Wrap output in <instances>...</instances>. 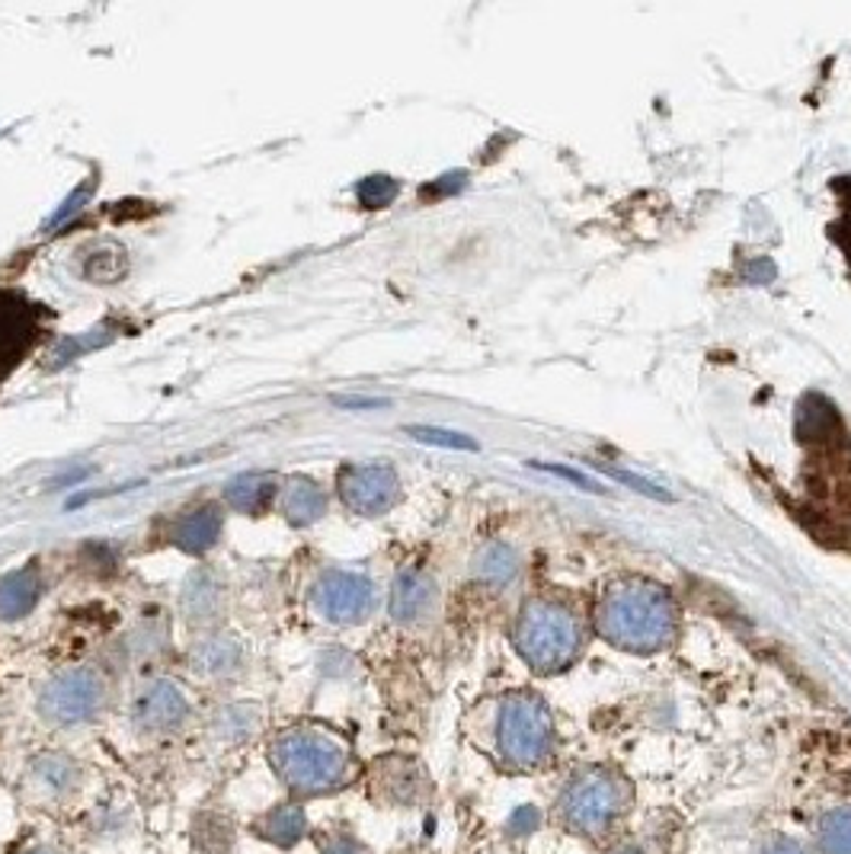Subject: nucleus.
<instances>
[{
    "label": "nucleus",
    "mask_w": 851,
    "mask_h": 854,
    "mask_svg": "<svg viewBox=\"0 0 851 854\" xmlns=\"http://www.w3.org/2000/svg\"><path fill=\"white\" fill-rule=\"evenodd\" d=\"M678 611L663 586L647 579L611 583L596 602V630L618 650L660 653L675 637Z\"/></svg>",
    "instance_id": "1"
},
{
    "label": "nucleus",
    "mask_w": 851,
    "mask_h": 854,
    "mask_svg": "<svg viewBox=\"0 0 851 854\" xmlns=\"http://www.w3.org/2000/svg\"><path fill=\"white\" fill-rule=\"evenodd\" d=\"M519 657L542 675L563 672L583 650V624L557 599L535 596L529 599L512 630Z\"/></svg>",
    "instance_id": "2"
},
{
    "label": "nucleus",
    "mask_w": 851,
    "mask_h": 854,
    "mask_svg": "<svg viewBox=\"0 0 851 854\" xmlns=\"http://www.w3.org/2000/svg\"><path fill=\"white\" fill-rule=\"evenodd\" d=\"M276 775L295 793L336 791L350 775L346 749L320 730L282 732L269 749Z\"/></svg>",
    "instance_id": "3"
},
{
    "label": "nucleus",
    "mask_w": 851,
    "mask_h": 854,
    "mask_svg": "<svg viewBox=\"0 0 851 854\" xmlns=\"http://www.w3.org/2000/svg\"><path fill=\"white\" fill-rule=\"evenodd\" d=\"M631 806V788L608 768H586L573 775L557 796L560 823L586 839H602Z\"/></svg>",
    "instance_id": "4"
},
{
    "label": "nucleus",
    "mask_w": 851,
    "mask_h": 854,
    "mask_svg": "<svg viewBox=\"0 0 851 854\" xmlns=\"http://www.w3.org/2000/svg\"><path fill=\"white\" fill-rule=\"evenodd\" d=\"M496 749L519 772L542 768L554 752V721L535 691H512L496 714Z\"/></svg>",
    "instance_id": "5"
},
{
    "label": "nucleus",
    "mask_w": 851,
    "mask_h": 854,
    "mask_svg": "<svg viewBox=\"0 0 851 854\" xmlns=\"http://www.w3.org/2000/svg\"><path fill=\"white\" fill-rule=\"evenodd\" d=\"M103 704V681L93 670L59 672L39 694V711L55 727H74L90 721Z\"/></svg>",
    "instance_id": "6"
},
{
    "label": "nucleus",
    "mask_w": 851,
    "mask_h": 854,
    "mask_svg": "<svg viewBox=\"0 0 851 854\" xmlns=\"http://www.w3.org/2000/svg\"><path fill=\"white\" fill-rule=\"evenodd\" d=\"M314 609L320 611L327 621L333 624H353L363 621L371 611L374 602V589L365 579L363 573H350V570H327L310 592Z\"/></svg>",
    "instance_id": "7"
},
{
    "label": "nucleus",
    "mask_w": 851,
    "mask_h": 854,
    "mask_svg": "<svg viewBox=\"0 0 851 854\" xmlns=\"http://www.w3.org/2000/svg\"><path fill=\"white\" fill-rule=\"evenodd\" d=\"M340 496L359 515H381L401 499V477L391 464H350L340 471Z\"/></svg>",
    "instance_id": "8"
},
{
    "label": "nucleus",
    "mask_w": 851,
    "mask_h": 854,
    "mask_svg": "<svg viewBox=\"0 0 851 854\" xmlns=\"http://www.w3.org/2000/svg\"><path fill=\"white\" fill-rule=\"evenodd\" d=\"M186 717H189V701L180 685L174 681H151L135 701V724L141 730L170 732L182 727Z\"/></svg>",
    "instance_id": "9"
},
{
    "label": "nucleus",
    "mask_w": 851,
    "mask_h": 854,
    "mask_svg": "<svg viewBox=\"0 0 851 854\" xmlns=\"http://www.w3.org/2000/svg\"><path fill=\"white\" fill-rule=\"evenodd\" d=\"M435 606V583L423 570H404L397 573L394 586H391V617L397 624H417Z\"/></svg>",
    "instance_id": "10"
},
{
    "label": "nucleus",
    "mask_w": 851,
    "mask_h": 854,
    "mask_svg": "<svg viewBox=\"0 0 851 854\" xmlns=\"http://www.w3.org/2000/svg\"><path fill=\"white\" fill-rule=\"evenodd\" d=\"M279 509H282L285 522L295 528L314 525L327 509V493L307 477H292L279 489Z\"/></svg>",
    "instance_id": "11"
},
{
    "label": "nucleus",
    "mask_w": 851,
    "mask_h": 854,
    "mask_svg": "<svg viewBox=\"0 0 851 854\" xmlns=\"http://www.w3.org/2000/svg\"><path fill=\"white\" fill-rule=\"evenodd\" d=\"M39 602V579L29 570L7 573L0 579V621H16L36 609Z\"/></svg>",
    "instance_id": "12"
},
{
    "label": "nucleus",
    "mask_w": 851,
    "mask_h": 854,
    "mask_svg": "<svg viewBox=\"0 0 851 854\" xmlns=\"http://www.w3.org/2000/svg\"><path fill=\"white\" fill-rule=\"evenodd\" d=\"M218 535H221V512H215L212 506L189 512L180 525H177V532H174L177 545H180L186 553H205V550L218 541Z\"/></svg>",
    "instance_id": "13"
},
{
    "label": "nucleus",
    "mask_w": 851,
    "mask_h": 854,
    "mask_svg": "<svg viewBox=\"0 0 851 854\" xmlns=\"http://www.w3.org/2000/svg\"><path fill=\"white\" fill-rule=\"evenodd\" d=\"M304 826H307V819H304L302 806L285 803V806L269 810V813L259 819V836H263L266 842L279 845V849H292L304 836Z\"/></svg>",
    "instance_id": "14"
},
{
    "label": "nucleus",
    "mask_w": 851,
    "mask_h": 854,
    "mask_svg": "<svg viewBox=\"0 0 851 854\" xmlns=\"http://www.w3.org/2000/svg\"><path fill=\"white\" fill-rule=\"evenodd\" d=\"M474 573L478 579H484L486 586H509L519 573V553L509 548L506 541H493L486 545L478 560H474Z\"/></svg>",
    "instance_id": "15"
},
{
    "label": "nucleus",
    "mask_w": 851,
    "mask_h": 854,
    "mask_svg": "<svg viewBox=\"0 0 851 854\" xmlns=\"http://www.w3.org/2000/svg\"><path fill=\"white\" fill-rule=\"evenodd\" d=\"M816 845L823 854H851V806H836L820 819Z\"/></svg>",
    "instance_id": "16"
},
{
    "label": "nucleus",
    "mask_w": 851,
    "mask_h": 854,
    "mask_svg": "<svg viewBox=\"0 0 851 854\" xmlns=\"http://www.w3.org/2000/svg\"><path fill=\"white\" fill-rule=\"evenodd\" d=\"M195 666L205 675H228L241 666V647L228 637H212L195 650Z\"/></svg>",
    "instance_id": "17"
},
{
    "label": "nucleus",
    "mask_w": 851,
    "mask_h": 854,
    "mask_svg": "<svg viewBox=\"0 0 851 854\" xmlns=\"http://www.w3.org/2000/svg\"><path fill=\"white\" fill-rule=\"evenodd\" d=\"M272 493H279V487H272V484L263 481V477H241V481H234L231 487L225 489V499H228L234 509L253 512V509H259V506L266 502V496H272Z\"/></svg>",
    "instance_id": "18"
},
{
    "label": "nucleus",
    "mask_w": 851,
    "mask_h": 854,
    "mask_svg": "<svg viewBox=\"0 0 851 854\" xmlns=\"http://www.w3.org/2000/svg\"><path fill=\"white\" fill-rule=\"evenodd\" d=\"M410 438L423 442V445H435V448H452V451H478V442L468 438L465 432H452V429L439 426H410L407 429Z\"/></svg>",
    "instance_id": "19"
},
{
    "label": "nucleus",
    "mask_w": 851,
    "mask_h": 854,
    "mask_svg": "<svg viewBox=\"0 0 851 854\" xmlns=\"http://www.w3.org/2000/svg\"><path fill=\"white\" fill-rule=\"evenodd\" d=\"M218 596V589L208 583V576H192V583L186 586V596H182V606H186V614L189 617H208L212 614V599Z\"/></svg>",
    "instance_id": "20"
},
{
    "label": "nucleus",
    "mask_w": 851,
    "mask_h": 854,
    "mask_svg": "<svg viewBox=\"0 0 851 854\" xmlns=\"http://www.w3.org/2000/svg\"><path fill=\"white\" fill-rule=\"evenodd\" d=\"M397 189L401 186L394 183L391 177H368V180L359 183L356 195H359V202L365 208H384V205H391L397 199Z\"/></svg>",
    "instance_id": "21"
},
{
    "label": "nucleus",
    "mask_w": 851,
    "mask_h": 854,
    "mask_svg": "<svg viewBox=\"0 0 851 854\" xmlns=\"http://www.w3.org/2000/svg\"><path fill=\"white\" fill-rule=\"evenodd\" d=\"M36 775L49 785V788H59L67 791L74 785V765L64 759V755H46L36 762Z\"/></svg>",
    "instance_id": "22"
},
{
    "label": "nucleus",
    "mask_w": 851,
    "mask_h": 854,
    "mask_svg": "<svg viewBox=\"0 0 851 854\" xmlns=\"http://www.w3.org/2000/svg\"><path fill=\"white\" fill-rule=\"evenodd\" d=\"M243 708H228V711H221L218 714V727H221V732H225V739H241V736H246V732L256 727V714L250 711L243 721H238L241 717Z\"/></svg>",
    "instance_id": "23"
},
{
    "label": "nucleus",
    "mask_w": 851,
    "mask_h": 854,
    "mask_svg": "<svg viewBox=\"0 0 851 854\" xmlns=\"http://www.w3.org/2000/svg\"><path fill=\"white\" fill-rule=\"evenodd\" d=\"M90 192H93V183L77 186V192H71V195L64 199V205H61L59 212H55V215H52V218L46 221V228H59L61 221H67L71 215H77V212L84 208V202L90 199Z\"/></svg>",
    "instance_id": "24"
},
{
    "label": "nucleus",
    "mask_w": 851,
    "mask_h": 854,
    "mask_svg": "<svg viewBox=\"0 0 851 854\" xmlns=\"http://www.w3.org/2000/svg\"><path fill=\"white\" fill-rule=\"evenodd\" d=\"M608 477H614V481H621V484H631V487L637 489V493H647V496H653V499H669L663 489L657 487V484H650V481H644V477H634V474H627V471H618V468H602Z\"/></svg>",
    "instance_id": "25"
},
{
    "label": "nucleus",
    "mask_w": 851,
    "mask_h": 854,
    "mask_svg": "<svg viewBox=\"0 0 851 854\" xmlns=\"http://www.w3.org/2000/svg\"><path fill=\"white\" fill-rule=\"evenodd\" d=\"M545 471L547 474H554V477L573 481V484H576L580 489H589V493H593V489H599V484H593V481H589L586 474H580V471H570V468H560V464H545Z\"/></svg>",
    "instance_id": "26"
},
{
    "label": "nucleus",
    "mask_w": 851,
    "mask_h": 854,
    "mask_svg": "<svg viewBox=\"0 0 851 854\" xmlns=\"http://www.w3.org/2000/svg\"><path fill=\"white\" fill-rule=\"evenodd\" d=\"M323 854H359V845H356L350 836H333V839L323 845Z\"/></svg>",
    "instance_id": "27"
},
{
    "label": "nucleus",
    "mask_w": 851,
    "mask_h": 854,
    "mask_svg": "<svg viewBox=\"0 0 851 854\" xmlns=\"http://www.w3.org/2000/svg\"><path fill=\"white\" fill-rule=\"evenodd\" d=\"M762 854H806L797 842H790V839H775L772 845H765L762 849Z\"/></svg>",
    "instance_id": "28"
},
{
    "label": "nucleus",
    "mask_w": 851,
    "mask_h": 854,
    "mask_svg": "<svg viewBox=\"0 0 851 854\" xmlns=\"http://www.w3.org/2000/svg\"><path fill=\"white\" fill-rule=\"evenodd\" d=\"M333 404H340V407H384V400H378V397H333Z\"/></svg>",
    "instance_id": "29"
},
{
    "label": "nucleus",
    "mask_w": 851,
    "mask_h": 854,
    "mask_svg": "<svg viewBox=\"0 0 851 854\" xmlns=\"http://www.w3.org/2000/svg\"><path fill=\"white\" fill-rule=\"evenodd\" d=\"M39 854H49V852H39Z\"/></svg>",
    "instance_id": "30"
}]
</instances>
